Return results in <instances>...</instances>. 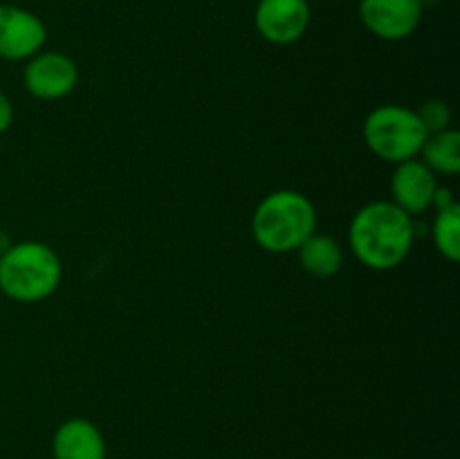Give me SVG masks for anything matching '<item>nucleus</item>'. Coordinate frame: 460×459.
Wrapping results in <instances>:
<instances>
[{
  "label": "nucleus",
  "instance_id": "1",
  "mask_svg": "<svg viewBox=\"0 0 460 459\" xmlns=\"http://www.w3.org/2000/svg\"><path fill=\"white\" fill-rule=\"evenodd\" d=\"M418 225L413 216L391 201H373L355 212L349 228V243L358 261L367 268L386 273L404 264L411 255Z\"/></svg>",
  "mask_w": 460,
  "mask_h": 459
},
{
  "label": "nucleus",
  "instance_id": "11",
  "mask_svg": "<svg viewBox=\"0 0 460 459\" xmlns=\"http://www.w3.org/2000/svg\"><path fill=\"white\" fill-rule=\"evenodd\" d=\"M301 268L317 279H328L337 274L344 266V250L328 234L313 232L296 250Z\"/></svg>",
  "mask_w": 460,
  "mask_h": 459
},
{
  "label": "nucleus",
  "instance_id": "13",
  "mask_svg": "<svg viewBox=\"0 0 460 459\" xmlns=\"http://www.w3.org/2000/svg\"><path fill=\"white\" fill-rule=\"evenodd\" d=\"M431 238L440 255L447 261L460 259V205L436 210V219L431 223Z\"/></svg>",
  "mask_w": 460,
  "mask_h": 459
},
{
  "label": "nucleus",
  "instance_id": "4",
  "mask_svg": "<svg viewBox=\"0 0 460 459\" xmlns=\"http://www.w3.org/2000/svg\"><path fill=\"white\" fill-rule=\"evenodd\" d=\"M362 135L373 156L389 165H400L420 156L429 133L413 108L382 104L367 115Z\"/></svg>",
  "mask_w": 460,
  "mask_h": 459
},
{
  "label": "nucleus",
  "instance_id": "6",
  "mask_svg": "<svg viewBox=\"0 0 460 459\" xmlns=\"http://www.w3.org/2000/svg\"><path fill=\"white\" fill-rule=\"evenodd\" d=\"M48 43V27L30 9L0 4V58L27 61Z\"/></svg>",
  "mask_w": 460,
  "mask_h": 459
},
{
  "label": "nucleus",
  "instance_id": "14",
  "mask_svg": "<svg viewBox=\"0 0 460 459\" xmlns=\"http://www.w3.org/2000/svg\"><path fill=\"white\" fill-rule=\"evenodd\" d=\"M416 115L429 135L452 129V108L443 99H427L416 108Z\"/></svg>",
  "mask_w": 460,
  "mask_h": 459
},
{
  "label": "nucleus",
  "instance_id": "3",
  "mask_svg": "<svg viewBox=\"0 0 460 459\" xmlns=\"http://www.w3.org/2000/svg\"><path fill=\"white\" fill-rule=\"evenodd\" d=\"M61 277V256L43 241H18L0 256V291L21 304L52 297Z\"/></svg>",
  "mask_w": 460,
  "mask_h": 459
},
{
  "label": "nucleus",
  "instance_id": "8",
  "mask_svg": "<svg viewBox=\"0 0 460 459\" xmlns=\"http://www.w3.org/2000/svg\"><path fill=\"white\" fill-rule=\"evenodd\" d=\"M359 21L382 40H404L418 30L422 21V4L418 0H359Z\"/></svg>",
  "mask_w": 460,
  "mask_h": 459
},
{
  "label": "nucleus",
  "instance_id": "2",
  "mask_svg": "<svg viewBox=\"0 0 460 459\" xmlns=\"http://www.w3.org/2000/svg\"><path fill=\"white\" fill-rule=\"evenodd\" d=\"M317 232V207L296 189L270 192L252 214V237L270 255H290Z\"/></svg>",
  "mask_w": 460,
  "mask_h": 459
},
{
  "label": "nucleus",
  "instance_id": "19",
  "mask_svg": "<svg viewBox=\"0 0 460 459\" xmlns=\"http://www.w3.org/2000/svg\"><path fill=\"white\" fill-rule=\"evenodd\" d=\"M34 3H40V0H34Z\"/></svg>",
  "mask_w": 460,
  "mask_h": 459
},
{
  "label": "nucleus",
  "instance_id": "12",
  "mask_svg": "<svg viewBox=\"0 0 460 459\" xmlns=\"http://www.w3.org/2000/svg\"><path fill=\"white\" fill-rule=\"evenodd\" d=\"M418 158L436 176H456L460 171V133L447 129L427 135V142Z\"/></svg>",
  "mask_w": 460,
  "mask_h": 459
},
{
  "label": "nucleus",
  "instance_id": "15",
  "mask_svg": "<svg viewBox=\"0 0 460 459\" xmlns=\"http://www.w3.org/2000/svg\"><path fill=\"white\" fill-rule=\"evenodd\" d=\"M13 124V106L7 94L0 90V135L7 133Z\"/></svg>",
  "mask_w": 460,
  "mask_h": 459
},
{
  "label": "nucleus",
  "instance_id": "9",
  "mask_svg": "<svg viewBox=\"0 0 460 459\" xmlns=\"http://www.w3.org/2000/svg\"><path fill=\"white\" fill-rule=\"evenodd\" d=\"M436 189H438L436 174L420 158L395 165L394 176H391V194H394L391 202H395L413 219L431 210Z\"/></svg>",
  "mask_w": 460,
  "mask_h": 459
},
{
  "label": "nucleus",
  "instance_id": "17",
  "mask_svg": "<svg viewBox=\"0 0 460 459\" xmlns=\"http://www.w3.org/2000/svg\"><path fill=\"white\" fill-rule=\"evenodd\" d=\"M12 246H13V238L9 237V232L0 230V256H3L4 252H7Z\"/></svg>",
  "mask_w": 460,
  "mask_h": 459
},
{
  "label": "nucleus",
  "instance_id": "20",
  "mask_svg": "<svg viewBox=\"0 0 460 459\" xmlns=\"http://www.w3.org/2000/svg\"><path fill=\"white\" fill-rule=\"evenodd\" d=\"M362 459H371V457H362Z\"/></svg>",
  "mask_w": 460,
  "mask_h": 459
},
{
  "label": "nucleus",
  "instance_id": "5",
  "mask_svg": "<svg viewBox=\"0 0 460 459\" xmlns=\"http://www.w3.org/2000/svg\"><path fill=\"white\" fill-rule=\"evenodd\" d=\"M22 84L31 97L54 102V99L67 97L76 88L79 68L67 54L40 50L39 54L27 58V66L22 70Z\"/></svg>",
  "mask_w": 460,
  "mask_h": 459
},
{
  "label": "nucleus",
  "instance_id": "16",
  "mask_svg": "<svg viewBox=\"0 0 460 459\" xmlns=\"http://www.w3.org/2000/svg\"><path fill=\"white\" fill-rule=\"evenodd\" d=\"M454 194H452V189L449 187H440L438 184V189H436V194H434V202H431V207H436V210H443V207H449V205H454Z\"/></svg>",
  "mask_w": 460,
  "mask_h": 459
},
{
  "label": "nucleus",
  "instance_id": "10",
  "mask_svg": "<svg viewBox=\"0 0 460 459\" xmlns=\"http://www.w3.org/2000/svg\"><path fill=\"white\" fill-rule=\"evenodd\" d=\"M54 459H106L108 446L102 428L90 418L75 417L63 421L52 435Z\"/></svg>",
  "mask_w": 460,
  "mask_h": 459
},
{
  "label": "nucleus",
  "instance_id": "18",
  "mask_svg": "<svg viewBox=\"0 0 460 459\" xmlns=\"http://www.w3.org/2000/svg\"><path fill=\"white\" fill-rule=\"evenodd\" d=\"M418 3L422 4V9H427V7H434V4L438 3V0H418Z\"/></svg>",
  "mask_w": 460,
  "mask_h": 459
},
{
  "label": "nucleus",
  "instance_id": "7",
  "mask_svg": "<svg viewBox=\"0 0 460 459\" xmlns=\"http://www.w3.org/2000/svg\"><path fill=\"white\" fill-rule=\"evenodd\" d=\"M254 27L261 39L272 45L296 43L310 27L308 0H259Z\"/></svg>",
  "mask_w": 460,
  "mask_h": 459
}]
</instances>
